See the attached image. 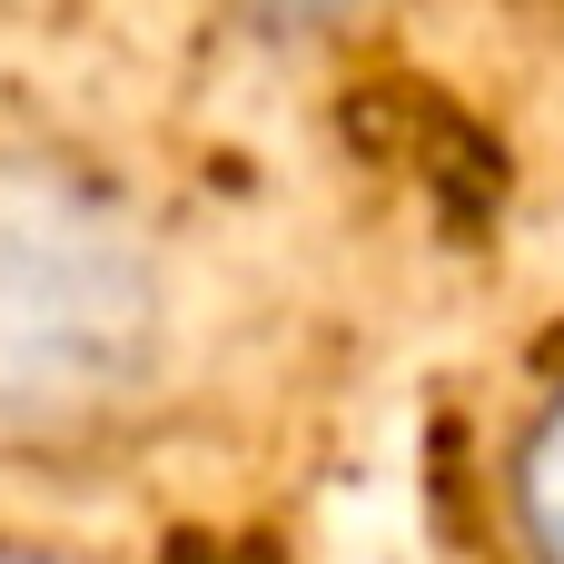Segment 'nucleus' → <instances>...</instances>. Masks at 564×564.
Listing matches in <instances>:
<instances>
[{
    "label": "nucleus",
    "instance_id": "f257e3e1",
    "mask_svg": "<svg viewBox=\"0 0 564 564\" xmlns=\"http://www.w3.org/2000/svg\"><path fill=\"white\" fill-rule=\"evenodd\" d=\"M159 377V258L139 218L50 149H0V456L119 426Z\"/></svg>",
    "mask_w": 564,
    "mask_h": 564
},
{
    "label": "nucleus",
    "instance_id": "f03ea898",
    "mask_svg": "<svg viewBox=\"0 0 564 564\" xmlns=\"http://www.w3.org/2000/svg\"><path fill=\"white\" fill-rule=\"evenodd\" d=\"M506 496H516V535H525V555L564 564V387L535 406V426L516 436V476H506Z\"/></svg>",
    "mask_w": 564,
    "mask_h": 564
}]
</instances>
